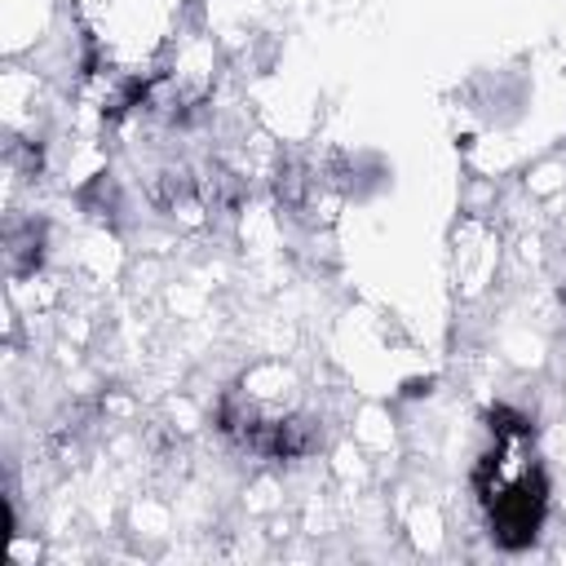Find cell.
Listing matches in <instances>:
<instances>
[{
	"instance_id": "1",
	"label": "cell",
	"mask_w": 566,
	"mask_h": 566,
	"mask_svg": "<svg viewBox=\"0 0 566 566\" xmlns=\"http://www.w3.org/2000/svg\"><path fill=\"white\" fill-rule=\"evenodd\" d=\"M500 429L504 447L486 455L482 464V504H486V517H491V535L504 544V548H522L535 539L539 522H544V478L539 469L522 455V464L513 469V433H522V424H491Z\"/></svg>"
}]
</instances>
